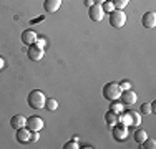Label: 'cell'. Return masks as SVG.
Returning <instances> with one entry per match:
<instances>
[{"instance_id": "6da1fadb", "label": "cell", "mask_w": 156, "mask_h": 149, "mask_svg": "<svg viewBox=\"0 0 156 149\" xmlns=\"http://www.w3.org/2000/svg\"><path fill=\"white\" fill-rule=\"evenodd\" d=\"M27 103H28L30 108H33V109H42V108H45L47 98H45V95H43V91H40V89H33V91L28 93Z\"/></svg>"}, {"instance_id": "7a4b0ae2", "label": "cell", "mask_w": 156, "mask_h": 149, "mask_svg": "<svg viewBox=\"0 0 156 149\" xmlns=\"http://www.w3.org/2000/svg\"><path fill=\"white\" fill-rule=\"evenodd\" d=\"M121 91H123V89L120 88V83H115V81L106 83L105 86H103V96H105L106 99H110V101H113V99H120Z\"/></svg>"}, {"instance_id": "3957f363", "label": "cell", "mask_w": 156, "mask_h": 149, "mask_svg": "<svg viewBox=\"0 0 156 149\" xmlns=\"http://www.w3.org/2000/svg\"><path fill=\"white\" fill-rule=\"evenodd\" d=\"M125 23H126V13L123 10L115 9L113 12L110 13V25L113 28H121V27H125Z\"/></svg>"}, {"instance_id": "277c9868", "label": "cell", "mask_w": 156, "mask_h": 149, "mask_svg": "<svg viewBox=\"0 0 156 149\" xmlns=\"http://www.w3.org/2000/svg\"><path fill=\"white\" fill-rule=\"evenodd\" d=\"M136 99H138V96H136V93L131 89H125V91H121L120 95V101L123 103V106H133V104L136 103Z\"/></svg>"}, {"instance_id": "5b68a950", "label": "cell", "mask_w": 156, "mask_h": 149, "mask_svg": "<svg viewBox=\"0 0 156 149\" xmlns=\"http://www.w3.org/2000/svg\"><path fill=\"white\" fill-rule=\"evenodd\" d=\"M88 17L91 18L93 22H101L103 17H105V10L100 3H93V5L88 9Z\"/></svg>"}, {"instance_id": "8992f818", "label": "cell", "mask_w": 156, "mask_h": 149, "mask_svg": "<svg viewBox=\"0 0 156 149\" xmlns=\"http://www.w3.org/2000/svg\"><path fill=\"white\" fill-rule=\"evenodd\" d=\"M27 129H30L32 133H38L43 129V119L40 116H30L27 118Z\"/></svg>"}, {"instance_id": "52a82bcc", "label": "cell", "mask_w": 156, "mask_h": 149, "mask_svg": "<svg viewBox=\"0 0 156 149\" xmlns=\"http://www.w3.org/2000/svg\"><path fill=\"white\" fill-rule=\"evenodd\" d=\"M27 55H28V58H30L32 61H40L45 53H43V48H42V47H38L37 43H33V45H28Z\"/></svg>"}, {"instance_id": "ba28073f", "label": "cell", "mask_w": 156, "mask_h": 149, "mask_svg": "<svg viewBox=\"0 0 156 149\" xmlns=\"http://www.w3.org/2000/svg\"><path fill=\"white\" fill-rule=\"evenodd\" d=\"M113 137L116 141H125L128 137V126L121 124V123H116L113 126Z\"/></svg>"}, {"instance_id": "9c48e42d", "label": "cell", "mask_w": 156, "mask_h": 149, "mask_svg": "<svg viewBox=\"0 0 156 149\" xmlns=\"http://www.w3.org/2000/svg\"><path fill=\"white\" fill-rule=\"evenodd\" d=\"M15 136H17V141L20 144H27L28 141L32 139V131H30V129H27V126H23V128L17 129Z\"/></svg>"}, {"instance_id": "30bf717a", "label": "cell", "mask_w": 156, "mask_h": 149, "mask_svg": "<svg viewBox=\"0 0 156 149\" xmlns=\"http://www.w3.org/2000/svg\"><path fill=\"white\" fill-rule=\"evenodd\" d=\"M141 25L144 28H154L156 27V13L154 12H146L141 17Z\"/></svg>"}, {"instance_id": "8fae6325", "label": "cell", "mask_w": 156, "mask_h": 149, "mask_svg": "<svg viewBox=\"0 0 156 149\" xmlns=\"http://www.w3.org/2000/svg\"><path fill=\"white\" fill-rule=\"evenodd\" d=\"M62 7V0H43V9L47 13H55Z\"/></svg>"}, {"instance_id": "7c38bea8", "label": "cell", "mask_w": 156, "mask_h": 149, "mask_svg": "<svg viewBox=\"0 0 156 149\" xmlns=\"http://www.w3.org/2000/svg\"><path fill=\"white\" fill-rule=\"evenodd\" d=\"M37 38H38V35H37L35 30H25L23 33H22V42H23L25 45H33L37 42Z\"/></svg>"}, {"instance_id": "4fadbf2b", "label": "cell", "mask_w": 156, "mask_h": 149, "mask_svg": "<svg viewBox=\"0 0 156 149\" xmlns=\"http://www.w3.org/2000/svg\"><path fill=\"white\" fill-rule=\"evenodd\" d=\"M27 124V118L23 116V114H15L12 119H10V126H12L13 129H20V128H23V126Z\"/></svg>"}, {"instance_id": "5bb4252c", "label": "cell", "mask_w": 156, "mask_h": 149, "mask_svg": "<svg viewBox=\"0 0 156 149\" xmlns=\"http://www.w3.org/2000/svg\"><path fill=\"white\" fill-rule=\"evenodd\" d=\"M105 121H106L108 126H115L118 123V114L113 113V111H108V113L105 114Z\"/></svg>"}, {"instance_id": "9a60e30c", "label": "cell", "mask_w": 156, "mask_h": 149, "mask_svg": "<svg viewBox=\"0 0 156 149\" xmlns=\"http://www.w3.org/2000/svg\"><path fill=\"white\" fill-rule=\"evenodd\" d=\"M123 103L121 101H118V99H113L111 101V106H110V111H113V113H116V114H121L123 113Z\"/></svg>"}, {"instance_id": "2e32d148", "label": "cell", "mask_w": 156, "mask_h": 149, "mask_svg": "<svg viewBox=\"0 0 156 149\" xmlns=\"http://www.w3.org/2000/svg\"><path fill=\"white\" fill-rule=\"evenodd\" d=\"M146 139H148V133L144 131V129H138V131L135 133V141L138 144H143Z\"/></svg>"}, {"instance_id": "e0dca14e", "label": "cell", "mask_w": 156, "mask_h": 149, "mask_svg": "<svg viewBox=\"0 0 156 149\" xmlns=\"http://www.w3.org/2000/svg\"><path fill=\"white\" fill-rule=\"evenodd\" d=\"M118 123H121L125 126H131V116H129V113H123L121 116L118 114Z\"/></svg>"}, {"instance_id": "ac0fdd59", "label": "cell", "mask_w": 156, "mask_h": 149, "mask_svg": "<svg viewBox=\"0 0 156 149\" xmlns=\"http://www.w3.org/2000/svg\"><path fill=\"white\" fill-rule=\"evenodd\" d=\"M129 116H131V124L133 126H140L141 124V116L140 113H136V111H128Z\"/></svg>"}, {"instance_id": "d6986e66", "label": "cell", "mask_w": 156, "mask_h": 149, "mask_svg": "<svg viewBox=\"0 0 156 149\" xmlns=\"http://www.w3.org/2000/svg\"><path fill=\"white\" fill-rule=\"evenodd\" d=\"M45 108L48 111H55L58 108V101L57 99H53V98H50V99H47V103H45Z\"/></svg>"}, {"instance_id": "ffe728a7", "label": "cell", "mask_w": 156, "mask_h": 149, "mask_svg": "<svg viewBox=\"0 0 156 149\" xmlns=\"http://www.w3.org/2000/svg\"><path fill=\"white\" fill-rule=\"evenodd\" d=\"M103 10H105V13H111L115 10V5H113V0H106L105 3H101Z\"/></svg>"}, {"instance_id": "44dd1931", "label": "cell", "mask_w": 156, "mask_h": 149, "mask_svg": "<svg viewBox=\"0 0 156 149\" xmlns=\"http://www.w3.org/2000/svg\"><path fill=\"white\" fill-rule=\"evenodd\" d=\"M128 3H129V0H113V5L116 10H123Z\"/></svg>"}, {"instance_id": "7402d4cb", "label": "cell", "mask_w": 156, "mask_h": 149, "mask_svg": "<svg viewBox=\"0 0 156 149\" xmlns=\"http://www.w3.org/2000/svg\"><path fill=\"white\" fill-rule=\"evenodd\" d=\"M140 146L143 149H154L156 147V141L154 139H146L143 144H140Z\"/></svg>"}, {"instance_id": "603a6c76", "label": "cell", "mask_w": 156, "mask_h": 149, "mask_svg": "<svg viewBox=\"0 0 156 149\" xmlns=\"http://www.w3.org/2000/svg\"><path fill=\"white\" fill-rule=\"evenodd\" d=\"M141 113H143V114H150V113H153V108H151V104H146V103H144L143 106H141Z\"/></svg>"}, {"instance_id": "cb8c5ba5", "label": "cell", "mask_w": 156, "mask_h": 149, "mask_svg": "<svg viewBox=\"0 0 156 149\" xmlns=\"http://www.w3.org/2000/svg\"><path fill=\"white\" fill-rule=\"evenodd\" d=\"M63 147H65V149H78L80 146H78V143H76L75 139H73V141H70V143H66Z\"/></svg>"}, {"instance_id": "d4e9b609", "label": "cell", "mask_w": 156, "mask_h": 149, "mask_svg": "<svg viewBox=\"0 0 156 149\" xmlns=\"http://www.w3.org/2000/svg\"><path fill=\"white\" fill-rule=\"evenodd\" d=\"M120 88L123 89V91H125V89H131V83H129V81H121Z\"/></svg>"}, {"instance_id": "484cf974", "label": "cell", "mask_w": 156, "mask_h": 149, "mask_svg": "<svg viewBox=\"0 0 156 149\" xmlns=\"http://www.w3.org/2000/svg\"><path fill=\"white\" fill-rule=\"evenodd\" d=\"M35 43L38 45V47H42V48H43V47L47 45V40H45V38H37V42H35Z\"/></svg>"}, {"instance_id": "4316f807", "label": "cell", "mask_w": 156, "mask_h": 149, "mask_svg": "<svg viewBox=\"0 0 156 149\" xmlns=\"http://www.w3.org/2000/svg\"><path fill=\"white\" fill-rule=\"evenodd\" d=\"M38 137H40L38 133H32V139L30 141H38Z\"/></svg>"}, {"instance_id": "83f0119b", "label": "cell", "mask_w": 156, "mask_h": 149, "mask_svg": "<svg viewBox=\"0 0 156 149\" xmlns=\"http://www.w3.org/2000/svg\"><path fill=\"white\" fill-rule=\"evenodd\" d=\"M85 5H87L88 9H90V7L93 5V0H85Z\"/></svg>"}, {"instance_id": "f1b7e54d", "label": "cell", "mask_w": 156, "mask_h": 149, "mask_svg": "<svg viewBox=\"0 0 156 149\" xmlns=\"http://www.w3.org/2000/svg\"><path fill=\"white\" fill-rule=\"evenodd\" d=\"M3 66H5V60L0 57V70H3Z\"/></svg>"}, {"instance_id": "f546056e", "label": "cell", "mask_w": 156, "mask_h": 149, "mask_svg": "<svg viewBox=\"0 0 156 149\" xmlns=\"http://www.w3.org/2000/svg\"><path fill=\"white\" fill-rule=\"evenodd\" d=\"M106 0H93V3H100V5H101V3H105Z\"/></svg>"}]
</instances>
